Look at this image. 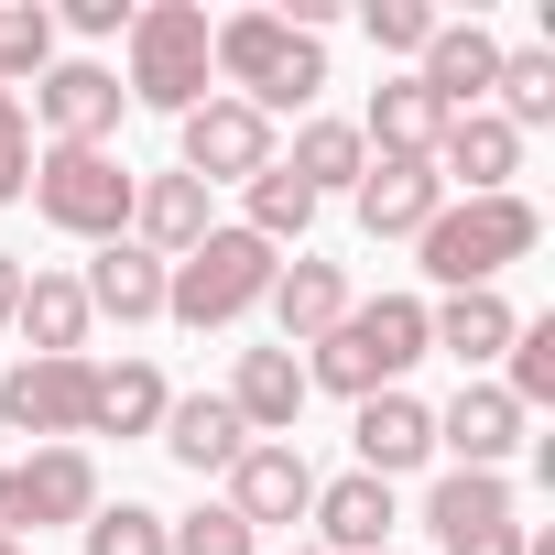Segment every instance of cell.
<instances>
[{"label":"cell","instance_id":"obj_1","mask_svg":"<svg viewBox=\"0 0 555 555\" xmlns=\"http://www.w3.org/2000/svg\"><path fill=\"white\" fill-rule=\"evenodd\" d=\"M533 240H544V207L533 196H447L414 229L425 284H447V295H490L512 261H533Z\"/></svg>","mask_w":555,"mask_h":555},{"label":"cell","instance_id":"obj_2","mask_svg":"<svg viewBox=\"0 0 555 555\" xmlns=\"http://www.w3.org/2000/svg\"><path fill=\"white\" fill-rule=\"evenodd\" d=\"M207 66L229 77V99L240 109H317V88H327V44L317 34H295L284 12H229V23H207Z\"/></svg>","mask_w":555,"mask_h":555},{"label":"cell","instance_id":"obj_3","mask_svg":"<svg viewBox=\"0 0 555 555\" xmlns=\"http://www.w3.org/2000/svg\"><path fill=\"white\" fill-rule=\"evenodd\" d=\"M414 360H425V295H382V306H349V317L317 338L306 392H349V403H371V392H403Z\"/></svg>","mask_w":555,"mask_h":555},{"label":"cell","instance_id":"obj_4","mask_svg":"<svg viewBox=\"0 0 555 555\" xmlns=\"http://www.w3.org/2000/svg\"><path fill=\"white\" fill-rule=\"evenodd\" d=\"M272 272H284V250L272 240H250V229H207L185 261H164V317L175 327H240L261 295H272Z\"/></svg>","mask_w":555,"mask_h":555},{"label":"cell","instance_id":"obj_5","mask_svg":"<svg viewBox=\"0 0 555 555\" xmlns=\"http://www.w3.org/2000/svg\"><path fill=\"white\" fill-rule=\"evenodd\" d=\"M131 77H120V99H142V109H164V120H185V109H207V12L196 0H142L131 12Z\"/></svg>","mask_w":555,"mask_h":555},{"label":"cell","instance_id":"obj_6","mask_svg":"<svg viewBox=\"0 0 555 555\" xmlns=\"http://www.w3.org/2000/svg\"><path fill=\"white\" fill-rule=\"evenodd\" d=\"M131 196H142V175L120 153H77V142L34 153V218L66 240H131Z\"/></svg>","mask_w":555,"mask_h":555},{"label":"cell","instance_id":"obj_7","mask_svg":"<svg viewBox=\"0 0 555 555\" xmlns=\"http://www.w3.org/2000/svg\"><path fill=\"white\" fill-rule=\"evenodd\" d=\"M88 512H99V457L88 447H34V457L0 468V533L12 544H34L55 522H88Z\"/></svg>","mask_w":555,"mask_h":555},{"label":"cell","instance_id":"obj_8","mask_svg":"<svg viewBox=\"0 0 555 555\" xmlns=\"http://www.w3.org/2000/svg\"><path fill=\"white\" fill-rule=\"evenodd\" d=\"M88 392H99V360H12L0 371V436L77 447L88 436Z\"/></svg>","mask_w":555,"mask_h":555},{"label":"cell","instance_id":"obj_9","mask_svg":"<svg viewBox=\"0 0 555 555\" xmlns=\"http://www.w3.org/2000/svg\"><path fill=\"white\" fill-rule=\"evenodd\" d=\"M175 175H196V185H250L261 164H272V120L261 109H240L229 88H207V109H185L175 120Z\"/></svg>","mask_w":555,"mask_h":555},{"label":"cell","instance_id":"obj_10","mask_svg":"<svg viewBox=\"0 0 555 555\" xmlns=\"http://www.w3.org/2000/svg\"><path fill=\"white\" fill-rule=\"evenodd\" d=\"M425 522H436V555H522V522H512V479L501 468H447L425 490Z\"/></svg>","mask_w":555,"mask_h":555},{"label":"cell","instance_id":"obj_11","mask_svg":"<svg viewBox=\"0 0 555 555\" xmlns=\"http://www.w3.org/2000/svg\"><path fill=\"white\" fill-rule=\"evenodd\" d=\"M34 109H44V131L55 142H77V153H109V131H120V66H99V55H66V66H44L34 77Z\"/></svg>","mask_w":555,"mask_h":555},{"label":"cell","instance_id":"obj_12","mask_svg":"<svg viewBox=\"0 0 555 555\" xmlns=\"http://www.w3.org/2000/svg\"><path fill=\"white\" fill-rule=\"evenodd\" d=\"M229 512H240L250 533H272V522H306V512H317V468H306V447H272V436H250V447H240V468H229Z\"/></svg>","mask_w":555,"mask_h":555},{"label":"cell","instance_id":"obj_13","mask_svg":"<svg viewBox=\"0 0 555 555\" xmlns=\"http://www.w3.org/2000/svg\"><path fill=\"white\" fill-rule=\"evenodd\" d=\"M501 55H512V44H501L490 23H436V34H425V55H414V88L457 120V109H479V99H490Z\"/></svg>","mask_w":555,"mask_h":555},{"label":"cell","instance_id":"obj_14","mask_svg":"<svg viewBox=\"0 0 555 555\" xmlns=\"http://www.w3.org/2000/svg\"><path fill=\"white\" fill-rule=\"evenodd\" d=\"M229 414L250 425V436H272L284 447L295 436V414H306V360L272 338V349H240V371H229Z\"/></svg>","mask_w":555,"mask_h":555},{"label":"cell","instance_id":"obj_15","mask_svg":"<svg viewBox=\"0 0 555 555\" xmlns=\"http://www.w3.org/2000/svg\"><path fill=\"white\" fill-rule=\"evenodd\" d=\"M512 175H522V131H501L490 109H457L447 142H436V185H457V196H512Z\"/></svg>","mask_w":555,"mask_h":555},{"label":"cell","instance_id":"obj_16","mask_svg":"<svg viewBox=\"0 0 555 555\" xmlns=\"http://www.w3.org/2000/svg\"><path fill=\"white\" fill-rule=\"evenodd\" d=\"M522 425H533V414H522L501 382H457V403L436 414V447H447L457 468H501V457L522 447Z\"/></svg>","mask_w":555,"mask_h":555},{"label":"cell","instance_id":"obj_17","mask_svg":"<svg viewBox=\"0 0 555 555\" xmlns=\"http://www.w3.org/2000/svg\"><path fill=\"white\" fill-rule=\"evenodd\" d=\"M153 436H164V457H175V468H196V479H229V468H240V447H250V425L229 414V392H175Z\"/></svg>","mask_w":555,"mask_h":555},{"label":"cell","instance_id":"obj_18","mask_svg":"<svg viewBox=\"0 0 555 555\" xmlns=\"http://www.w3.org/2000/svg\"><path fill=\"white\" fill-rule=\"evenodd\" d=\"M317 555H382L392 544V479L349 468V479H317Z\"/></svg>","mask_w":555,"mask_h":555},{"label":"cell","instance_id":"obj_19","mask_svg":"<svg viewBox=\"0 0 555 555\" xmlns=\"http://www.w3.org/2000/svg\"><path fill=\"white\" fill-rule=\"evenodd\" d=\"M77 295H88V317H109V327H153V317H164V261H153L142 240H99V261L77 272Z\"/></svg>","mask_w":555,"mask_h":555},{"label":"cell","instance_id":"obj_20","mask_svg":"<svg viewBox=\"0 0 555 555\" xmlns=\"http://www.w3.org/2000/svg\"><path fill=\"white\" fill-rule=\"evenodd\" d=\"M261 306H272V327H284V349H317V338L349 317V272L317 261V250H295L284 272H272V295H261Z\"/></svg>","mask_w":555,"mask_h":555},{"label":"cell","instance_id":"obj_21","mask_svg":"<svg viewBox=\"0 0 555 555\" xmlns=\"http://www.w3.org/2000/svg\"><path fill=\"white\" fill-rule=\"evenodd\" d=\"M349 447H360L371 479H403V468L436 457V403H414V392H371L360 425H349Z\"/></svg>","mask_w":555,"mask_h":555},{"label":"cell","instance_id":"obj_22","mask_svg":"<svg viewBox=\"0 0 555 555\" xmlns=\"http://www.w3.org/2000/svg\"><path fill=\"white\" fill-rule=\"evenodd\" d=\"M207 229H218V207H207L196 175H142V196H131V240H142L153 261H185Z\"/></svg>","mask_w":555,"mask_h":555},{"label":"cell","instance_id":"obj_23","mask_svg":"<svg viewBox=\"0 0 555 555\" xmlns=\"http://www.w3.org/2000/svg\"><path fill=\"white\" fill-rule=\"evenodd\" d=\"M12 327L34 338L23 360H88V295H77V272H23V306H12Z\"/></svg>","mask_w":555,"mask_h":555},{"label":"cell","instance_id":"obj_24","mask_svg":"<svg viewBox=\"0 0 555 555\" xmlns=\"http://www.w3.org/2000/svg\"><path fill=\"white\" fill-rule=\"evenodd\" d=\"M360 142H371L382 164H436V142H447V109H436L414 77H382V88H371V120H360Z\"/></svg>","mask_w":555,"mask_h":555},{"label":"cell","instance_id":"obj_25","mask_svg":"<svg viewBox=\"0 0 555 555\" xmlns=\"http://www.w3.org/2000/svg\"><path fill=\"white\" fill-rule=\"evenodd\" d=\"M349 196H360V229H371V240H414V229L447 207L436 164H382V153H371V175H360Z\"/></svg>","mask_w":555,"mask_h":555},{"label":"cell","instance_id":"obj_26","mask_svg":"<svg viewBox=\"0 0 555 555\" xmlns=\"http://www.w3.org/2000/svg\"><path fill=\"white\" fill-rule=\"evenodd\" d=\"M512 327H522V317L501 306V284H490V295H447V306H425V349H447L457 371H490V360L512 349Z\"/></svg>","mask_w":555,"mask_h":555},{"label":"cell","instance_id":"obj_27","mask_svg":"<svg viewBox=\"0 0 555 555\" xmlns=\"http://www.w3.org/2000/svg\"><path fill=\"white\" fill-rule=\"evenodd\" d=\"M272 164H284V175L327 207V196H349V185L371 175V142H360V120H306V131H295V153H272Z\"/></svg>","mask_w":555,"mask_h":555},{"label":"cell","instance_id":"obj_28","mask_svg":"<svg viewBox=\"0 0 555 555\" xmlns=\"http://www.w3.org/2000/svg\"><path fill=\"white\" fill-rule=\"evenodd\" d=\"M164 371L153 360H99V392H88V436H153L164 425Z\"/></svg>","mask_w":555,"mask_h":555},{"label":"cell","instance_id":"obj_29","mask_svg":"<svg viewBox=\"0 0 555 555\" xmlns=\"http://www.w3.org/2000/svg\"><path fill=\"white\" fill-rule=\"evenodd\" d=\"M490 99H501V109H490L501 131H544V120H555V55H544V44H522V55H501V77H490Z\"/></svg>","mask_w":555,"mask_h":555},{"label":"cell","instance_id":"obj_30","mask_svg":"<svg viewBox=\"0 0 555 555\" xmlns=\"http://www.w3.org/2000/svg\"><path fill=\"white\" fill-rule=\"evenodd\" d=\"M77 544H88V555H175V533H164L153 501H99V512L77 522Z\"/></svg>","mask_w":555,"mask_h":555},{"label":"cell","instance_id":"obj_31","mask_svg":"<svg viewBox=\"0 0 555 555\" xmlns=\"http://www.w3.org/2000/svg\"><path fill=\"white\" fill-rule=\"evenodd\" d=\"M240 229L284 250V240H306V229H317V196H306L284 164H261V175H250V218H240Z\"/></svg>","mask_w":555,"mask_h":555},{"label":"cell","instance_id":"obj_32","mask_svg":"<svg viewBox=\"0 0 555 555\" xmlns=\"http://www.w3.org/2000/svg\"><path fill=\"white\" fill-rule=\"evenodd\" d=\"M44 66H55V12L44 0H0V88L44 77Z\"/></svg>","mask_w":555,"mask_h":555},{"label":"cell","instance_id":"obj_33","mask_svg":"<svg viewBox=\"0 0 555 555\" xmlns=\"http://www.w3.org/2000/svg\"><path fill=\"white\" fill-rule=\"evenodd\" d=\"M501 360H512V382H501V392H512L522 414H533V403H555V317H522Z\"/></svg>","mask_w":555,"mask_h":555},{"label":"cell","instance_id":"obj_34","mask_svg":"<svg viewBox=\"0 0 555 555\" xmlns=\"http://www.w3.org/2000/svg\"><path fill=\"white\" fill-rule=\"evenodd\" d=\"M175 533V555H261V533L229 512V501H207V512H185V522H164Z\"/></svg>","mask_w":555,"mask_h":555},{"label":"cell","instance_id":"obj_35","mask_svg":"<svg viewBox=\"0 0 555 555\" xmlns=\"http://www.w3.org/2000/svg\"><path fill=\"white\" fill-rule=\"evenodd\" d=\"M436 23H447V12H425V0H360V34H371L382 55H425Z\"/></svg>","mask_w":555,"mask_h":555},{"label":"cell","instance_id":"obj_36","mask_svg":"<svg viewBox=\"0 0 555 555\" xmlns=\"http://www.w3.org/2000/svg\"><path fill=\"white\" fill-rule=\"evenodd\" d=\"M34 196V120H23V99L0 109V207H23Z\"/></svg>","mask_w":555,"mask_h":555},{"label":"cell","instance_id":"obj_37","mask_svg":"<svg viewBox=\"0 0 555 555\" xmlns=\"http://www.w3.org/2000/svg\"><path fill=\"white\" fill-rule=\"evenodd\" d=\"M131 12H142V0H66V34H131Z\"/></svg>","mask_w":555,"mask_h":555},{"label":"cell","instance_id":"obj_38","mask_svg":"<svg viewBox=\"0 0 555 555\" xmlns=\"http://www.w3.org/2000/svg\"><path fill=\"white\" fill-rule=\"evenodd\" d=\"M12 306H23V261L0 250V327H12Z\"/></svg>","mask_w":555,"mask_h":555},{"label":"cell","instance_id":"obj_39","mask_svg":"<svg viewBox=\"0 0 555 555\" xmlns=\"http://www.w3.org/2000/svg\"><path fill=\"white\" fill-rule=\"evenodd\" d=\"M0 555H34V544H12V533H0Z\"/></svg>","mask_w":555,"mask_h":555},{"label":"cell","instance_id":"obj_40","mask_svg":"<svg viewBox=\"0 0 555 555\" xmlns=\"http://www.w3.org/2000/svg\"><path fill=\"white\" fill-rule=\"evenodd\" d=\"M0 109H12V88H0Z\"/></svg>","mask_w":555,"mask_h":555},{"label":"cell","instance_id":"obj_41","mask_svg":"<svg viewBox=\"0 0 555 555\" xmlns=\"http://www.w3.org/2000/svg\"><path fill=\"white\" fill-rule=\"evenodd\" d=\"M295 555H317V544H295Z\"/></svg>","mask_w":555,"mask_h":555},{"label":"cell","instance_id":"obj_42","mask_svg":"<svg viewBox=\"0 0 555 555\" xmlns=\"http://www.w3.org/2000/svg\"><path fill=\"white\" fill-rule=\"evenodd\" d=\"M382 555H392V544H382Z\"/></svg>","mask_w":555,"mask_h":555}]
</instances>
